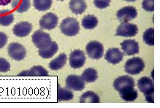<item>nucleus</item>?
<instances>
[{
  "mask_svg": "<svg viewBox=\"0 0 160 108\" xmlns=\"http://www.w3.org/2000/svg\"><path fill=\"white\" fill-rule=\"evenodd\" d=\"M73 93L68 88L59 87L57 90V100L58 101H70L73 99Z\"/></svg>",
  "mask_w": 160,
  "mask_h": 108,
  "instance_id": "obj_24",
  "label": "nucleus"
},
{
  "mask_svg": "<svg viewBox=\"0 0 160 108\" xmlns=\"http://www.w3.org/2000/svg\"><path fill=\"white\" fill-rule=\"evenodd\" d=\"M32 41L39 50L46 49L52 43L50 35L41 30H38L34 32L32 35Z\"/></svg>",
  "mask_w": 160,
  "mask_h": 108,
  "instance_id": "obj_3",
  "label": "nucleus"
},
{
  "mask_svg": "<svg viewBox=\"0 0 160 108\" xmlns=\"http://www.w3.org/2000/svg\"><path fill=\"white\" fill-rule=\"evenodd\" d=\"M52 5V0H34L33 6L39 11H46Z\"/></svg>",
  "mask_w": 160,
  "mask_h": 108,
  "instance_id": "obj_27",
  "label": "nucleus"
},
{
  "mask_svg": "<svg viewBox=\"0 0 160 108\" xmlns=\"http://www.w3.org/2000/svg\"><path fill=\"white\" fill-rule=\"evenodd\" d=\"M124 53H122L118 48H111L107 51L105 55V60L110 63L113 65L119 63L122 61Z\"/></svg>",
  "mask_w": 160,
  "mask_h": 108,
  "instance_id": "obj_15",
  "label": "nucleus"
},
{
  "mask_svg": "<svg viewBox=\"0 0 160 108\" xmlns=\"http://www.w3.org/2000/svg\"><path fill=\"white\" fill-rule=\"evenodd\" d=\"M8 35L4 32H0V49H2L7 44Z\"/></svg>",
  "mask_w": 160,
  "mask_h": 108,
  "instance_id": "obj_32",
  "label": "nucleus"
},
{
  "mask_svg": "<svg viewBox=\"0 0 160 108\" xmlns=\"http://www.w3.org/2000/svg\"><path fill=\"white\" fill-rule=\"evenodd\" d=\"M69 8L75 15H81L85 11L87 5L84 0H70Z\"/></svg>",
  "mask_w": 160,
  "mask_h": 108,
  "instance_id": "obj_16",
  "label": "nucleus"
},
{
  "mask_svg": "<svg viewBox=\"0 0 160 108\" xmlns=\"http://www.w3.org/2000/svg\"><path fill=\"white\" fill-rule=\"evenodd\" d=\"M68 57L65 54H61L55 59L52 60L49 63V68L53 71H58L61 69L66 64Z\"/></svg>",
  "mask_w": 160,
  "mask_h": 108,
  "instance_id": "obj_20",
  "label": "nucleus"
},
{
  "mask_svg": "<svg viewBox=\"0 0 160 108\" xmlns=\"http://www.w3.org/2000/svg\"><path fill=\"white\" fill-rule=\"evenodd\" d=\"M111 0H94V5L99 9H105L110 5Z\"/></svg>",
  "mask_w": 160,
  "mask_h": 108,
  "instance_id": "obj_31",
  "label": "nucleus"
},
{
  "mask_svg": "<svg viewBox=\"0 0 160 108\" xmlns=\"http://www.w3.org/2000/svg\"><path fill=\"white\" fill-rule=\"evenodd\" d=\"M12 0H0V6L8 5L12 3Z\"/></svg>",
  "mask_w": 160,
  "mask_h": 108,
  "instance_id": "obj_33",
  "label": "nucleus"
},
{
  "mask_svg": "<svg viewBox=\"0 0 160 108\" xmlns=\"http://www.w3.org/2000/svg\"><path fill=\"white\" fill-rule=\"evenodd\" d=\"M59 1H64V0H59Z\"/></svg>",
  "mask_w": 160,
  "mask_h": 108,
  "instance_id": "obj_35",
  "label": "nucleus"
},
{
  "mask_svg": "<svg viewBox=\"0 0 160 108\" xmlns=\"http://www.w3.org/2000/svg\"><path fill=\"white\" fill-rule=\"evenodd\" d=\"M138 87L140 91L144 94L146 101L148 102H153V93H154V85L153 83L149 77H141L138 83Z\"/></svg>",
  "mask_w": 160,
  "mask_h": 108,
  "instance_id": "obj_1",
  "label": "nucleus"
},
{
  "mask_svg": "<svg viewBox=\"0 0 160 108\" xmlns=\"http://www.w3.org/2000/svg\"><path fill=\"white\" fill-rule=\"evenodd\" d=\"M60 30L67 36H75L79 32L80 25L77 19L68 17L60 24Z\"/></svg>",
  "mask_w": 160,
  "mask_h": 108,
  "instance_id": "obj_2",
  "label": "nucleus"
},
{
  "mask_svg": "<svg viewBox=\"0 0 160 108\" xmlns=\"http://www.w3.org/2000/svg\"><path fill=\"white\" fill-rule=\"evenodd\" d=\"M66 86L70 90L81 91L85 88V82L78 75H70L66 79Z\"/></svg>",
  "mask_w": 160,
  "mask_h": 108,
  "instance_id": "obj_11",
  "label": "nucleus"
},
{
  "mask_svg": "<svg viewBox=\"0 0 160 108\" xmlns=\"http://www.w3.org/2000/svg\"><path fill=\"white\" fill-rule=\"evenodd\" d=\"M143 40L149 46L154 45V30L153 28H149L144 32Z\"/></svg>",
  "mask_w": 160,
  "mask_h": 108,
  "instance_id": "obj_28",
  "label": "nucleus"
},
{
  "mask_svg": "<svg viewBox=\"0 0 160 108\" xmlns=\"http://www.w3.org/2000/svg\"><path fill=\"white\" fill-rule=\"evenodd\" d=\"M121 46L126 55H134L139 53V44L135 40H125L121 43Z\"/></svg>",
  "mask_w": 160,
  "mask_h": 108,
  "instance_id": "obj_14",
  "label": "nucleus"
},
{
  "mask_svg": "<svg viewBox=\"0 0 160 108\" xmlns=\"http://www.w3.org/2000/svg\"><path fill=\"white\" fill-rule=\"evenodd\" d=\"M30 7H31L30 0H12V9L19 14L27 12Z\"/></svg>",
  "mask_w": 160,
  "mask_h": 108,
  "instance_id": "obj_18",
  "label": "nucleus"
},
{
  "mask_svg": "<svg viewBox=\"0 0 160 108\" xmlns=\"http://www.w3.org/2000/svg\"><path fill=\"white\" fill-rule=\"evenodd\" d=\"M100 101L99 97L93 91H87L82 95L80 98V102L81 103H99Z\"/></svg>",
  "mask_w": 160,
  "mask_h": 108,
  "instance_id": "obj_25",
  "label": "nucleus"
},
{
  "mask_svg": "<svg viewBox=\"0 0 160 108\" xmlns=\"http://www.w3.org/2000/svg\"><path fill=\"white\" fill-rule=\"evenodd\" d=\"M113 87L117 91L119 92L127 87H135V81L131 77L127 75L122 76L118 77L114 81Z\"/></svg>",
  "mask_w": 160,
  "mask_h": 108,
  "instance_id": "obj_13",
  "label": "nucleus"
},
{
  "mask_svg": "<svg viewBox=\"0 0 160 108\" xmlns=\"http://www.w3.org/2000/svg\"><path fill=\"white\" fill-rule=\"evenodd\" d=\"M142 7L146 11L153 12L154 10V0H143Z\"/></svg>",
  "mask_w": 160,
  "mask_h": 108,
  "instance_id": "obj_29",
  "label": "nucleus"
},
{
  "mask_svg": "<svg viewBox=\"0 0 160 108\" xmlns=\"http://www.w3.org/2000/svg\"><path fill=\"white\" fill-rule=\"evenodd\" d=\"M138 16V12L135 8L132 6H127L118 10L116 16L121 22H128L135 19Z\"/></svg>",
  "mask_w": 160,
  "mask_h": 108,
  "instance_id": "obj_8",
  "label": "nucleus"
},
{
  "mask_svg": "<svg viewBox=\"0 0 160 108\" xmlns=\"http://www.w3.org/2000/svg\"><path fill=\"white\" fill-rule=\"evenodd\" d=\"M19 76H48V71L45 68L40 66H36L32 67L30 70L23 71L18 74Z\"/></svg>",
  "mask_w": 160,
  "mask_h": 108,
  "instance_id": "obj_17",
  "label": "nucleus"
},
{
  "mask_svg": "<svg viewBox=\"0 0 160 108\" xmlns=\"http://www.w3.org/2000/svg\"><path fill=\"white\" fill-rule=\"evenodd\" d=\"M81 77L85 83H91L97 80L98 75H97V71L95 69L88 68L83 71Z\"/></svg>",
  "mask_w": 160,
  "mask_h": 108,
  "instance_id": "obj_23",
  "label": "nucleus"
},
{
  "mask_svg": "<svg viewBox=\"0 0 160 108\" xmlns=\"http://www.w3.org/2000/svg\"><path fill=\"white\" fill-rule=\"evenodd\" d=\"M70 65L72 68H80L83 66L86 62V55L83 51L74 50L70 55Z\"/></svg>",
  "mask_w": 160,
  "mask_h": 108,
  "instance_id": "obj_10",
  "label": "nucleus"
},
{
  "mask_svg": "<svg viewBox=\"0 0 160 108\" xmlns=\"http://www.w3.org/2000/svg\"><path fill=\"white\" fill-rule=\"evenodd\" d=\"M145 64L143 60L139 57H132L127 60L125 63L124 69L127 74L131 75L139 74L143 71Z\"/></svg>",
  "mask_w": 160,
  "mask_h": 108,
  "instance_id": "obj_4",
  "label": "nucleus"
},
{
  "mask_svg": "<svg viewBox=\"0 0 160 108\" xmlns=\"http://www.w3.org/2000/svg\"><path fill=\"white\" fill-rule=\"evenodd\" d=\"M124 1H127V2H135L136 0H124Z\"/></svg>",
  "mask_w": 160,
  "mask_h": 108,
  "instance_id": "obj_34",
  "label": "nucleus"
},
{
  "mask_svg": "<svg viewBox=\"0 0 160 108\" xmlns=\"http://www.w3.org/2000/svg\"><path fill=\"white\" fill-rule=\"evenodd\" d=\"M98 24V20L94 16L87 15L82 19V26L86 30H92L96 27Z\"/></svg>",
  "mask_w": 160,
  "mask_h": 108,
  "instance_id": "obj_26",
  "label": "nucleus"
},
{
  "mask_svg": "<svg viewBox=\"0 0 160 108\" xmlns=\"http://www.w3.org/2000/svg\"><path fill=\"white\" fill-rule=\"evenodd\" d=\"M58 49H59L58 44L54 41H52L49 46H48L46 49H42V50H39L38 53L39 55L43 59H49L57 52Z\"/></svg>",
  "mask_w": 160,
  "mask_h": 108,
  "instance_id": "obj_21",
  "label": "nucleus"
},
{
  "mask_svg": "<svg viewBox=\"0 0 160 108\" xmlns=\"http://www.w3.org/2000/svg\"><path fill=\"white\" fill-rule=\"evenodd\" d=\"M119 94L122 99L125 101H134L138 96L135 87H127L119 91Z\"/></svg>",
  "mask_w": 160,
  "mask_h": 108,
  "instance_id": "obj_19",
  "label": "nucleus"
},
{
  "mask_svg": "<svg viewBox=\"0 0 160 108\" xmlns=\"http://www.w3.org/2000/svg\"><path fill=\"white\" fill-rule=\"evenodd\" d=\"M14 21V15L10 10H0V24L7 27Z\"/></svg>",
  "mask_w": 160,
  "mask_h": 108,
  "instance_id": "obj_22",
  "label": "nucleus"
},
{
  "mask_svg": "<svg viewBox=\"0 0 160 108\" xmlns=\"http://www.w3.org/2000/svg\"><path fill=\"white\" fill-rule=\"evenodd\" d=\"M10 69V64L5 58L0 57V72L5 73L9 71Z\"/></svg>",
  "mask_w": 160,
  "mask_h": 108,
  "instance_id": "obj_30",
  "label": "nucleus"
},
{
  "mask_svg": "<svg viewBox=\"0 0 160 108\" xmlns=\"http://www.w3.org/2000/svg\"><path fill=\"white\" fill-rule=\"evenodd\" d=\"M138 32V26L134 24L122 22L116 30V35L122 37H134Z\"/></svg>",
  "mask_w": 160,
  "mask_h": 108,
  "instance_id": "obj_7",
  "label": "nucleus"
},
{
  "mask_svg": "<svg viewBox=\"0 0 160 108\" xmlns=\"http://www.w3.org/2000/svg\"><path fill=\"white\" fill-rule=\"evenodd\" d=\"M86 53L88 57L92 59L99 60L103 56L104 47L103 45L96 40H92L88 43L86 47Z\"/></svg>",
  "mask_w": 160,
  "mask_h": 108,
  "instance_id": "obj_5",
  "label": "nucleus"
},
{
  "mask_svg": "<svg viewBox=\"0 0 160 108\" xmlns=\"http://www.w3.org/2000/svg\"><path fill=\"white\" fill-rule=\"evenodd\" d=\"M32 25L27 21H22V22L16 24L13 27L12 32L15 35L18 37H26L29 35V34L32 32Z\"/></svg>",
  "mask_w": 160,
  "mask_h": 108,
  "instance_id": "obj_12",
  "label": "nucleus"
},
{
  "mask_svg": "<svg viewBox=\"0 0 160 108\" xmlns=\"http://www.w3.org/2000/svg\"><path fill=\"white\" fill-rule=\"evenodd\" d=\"M59 18L53 13H48L40 20V27L42 30H53L57 27Z\"/></svg>",
  "mask_w": 160,
  "mask_h": 108,
  "instance_id": "obj_9",
  "label": "nucleus"
},
{
  "mask_svg": "<svg viewBox=\"0 0 160 108\" xmlns=\"http://www.w3.org/2000/svg\"><path fill=\"white\" fill-rule=\"evenodd\" d=\"M8 51L10 57L17 61L23 60L27 55L25 47L19 43H11L8 46Z\"/></svg>",
  "mask_w": 160,
  "mask_h": 108,
  "instance_id": "obj_6",
  "label": "nucleus"
}]
</instances>
